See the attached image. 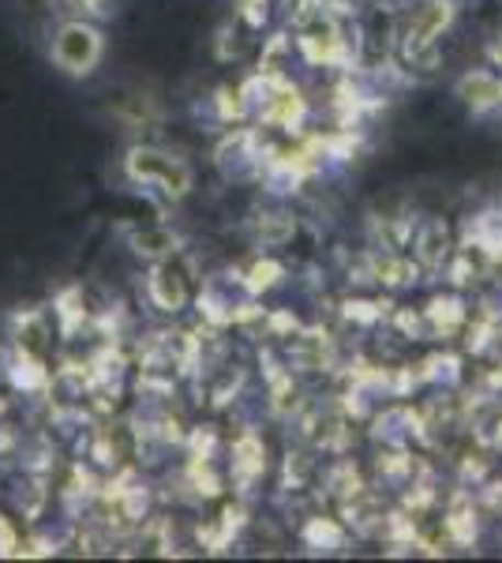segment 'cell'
<instances>
[{
  "label": "cell",
  "mask_w": 502,
  "mask_h": 563,
  "mask_svg": "<svg viewBox=\"0 0 502 563\" xmlns=\"http://www.w3.org/2000/svg\"><path fill=\"white\" fill-rule=\"evenodd\" d=\"M53 53H57V65L64 71H90L98 60V53H102V38H98L94 26H83V23H68L64 31L57 34V45H53Z\"/></svg>",
  "instance_id": "7a4b0ae2"
},
{
  "label": "cell",
  "mask_w": 502,
  "mask_h": 563,
  "mask_svg": "<svg viewBox=\"0 0 502 563\" xmlns=\"http://www.w3.org/2000/svg\"><path fill=\"white\" fill-rule=\"evenodd\" d=\"M461 95H465V102L491 106V102H499V98H502V87L495 84V79H488V76H469L461 84Z\"/></svg>",
  "instance_id": "3957f363"
},
{
  "label": "cell",
  "mask_w": 502,
  "mask_h": 563,
  "mask_svg": "<svg viewBox=\"0 0 502 563\" xmlns=\"http://www.w3.org/2000/svg\"><path fill=\"white\" fill-rule=\"evenodd\" d=\"M495 57H499V65H502V45H499V49H495Z\"/></svg>",
  "instance_id": "277c9868"
},
{
  "label": "cell",
  "mask_w": 502,
  "mask_h": 563,
  "mask_svg": "<svg viewBox=\"0 0 502 563\" xmlns=\"http://www.w3.org/2000/svg\"><path fill=\"white\" fill-rule=\"evenodd\" d=\"M127 169H132L135 180L158 185L161 192H169V196H185L191 188V174L185 162H177L172 154H161V151H135L132 158H127Z\"/></svg>",
  "instance_id": "6da1fadb"
}]
</instances>
